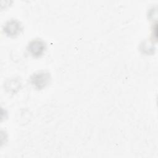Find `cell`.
<instances>
[{
  "instance_id": "6da1fadb",
  "label": "cell",
  "mask_w": 158,
  "mask_h": 158,
  "mask_svg": "<svg viewBox=\"0 0 158 158\" xmlns=\"http://www.w3.org/2000/svg\"><path fill=\"white\" fill-rule=\"evenodd\" d=\"M51 77L49 73L46 72H39L34 73L31 77V84L38 89L46 87L49 83Z\"/></svg>"
},
{
  "instance_id": "7a4b0ae2",
  "label": "cell",
  "mask_w": 158,
  "mask_h": 158,
  "mask_svg": "<svg viewBox=\"0 0 158 158\" xmlns=\"http://www.w3.org/2000/svg\"><path fill=\"white\" fill-rule=\"evenodd\" d=\"M46 49L45 43L41 40H33L28 45V51L31 56L35 57H40Z\"/></svg>"
},
{
  "instance_id": "3957f363",
  "label": "cell",
  "mask_w": 158,
  "mask_h": 158,
  "mask_svg": "<svg viewBox=\"0 0 158 158\" xmlns=\"http://www.w3.org/2000/svg\"><path fill=\"white\" fill-rule=\"evenodd\" d=\"M22 30L20 23L16 20H10L4 26V31L9 36L14 37L20 33Z\"/></svg>"
}]
</instances>
